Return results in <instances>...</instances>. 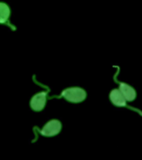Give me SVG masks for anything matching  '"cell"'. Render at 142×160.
Here are the masks:
<instances>
[{"mask_svg":"<svg viewBox=\"0 0 142 160\" xmlns=\"http://www.w3.org/2000/svg\"><path fill=\"white\" fill-rule=\"evenodd\" d=\"M10 8L4 2H0V23H4L9 18Z\"/></svg>","mask_w":142,"mask_h":160,"instance_id":"8992f818","label":"cell"},{"mask_svg":"<svg viewBox=\"0 0 142 160\" xmlns=\"http://www.w3.org/2000/svg\"><path fill=\"white\" fill-rule=\"evenodd\" d=\"M120 91L125 97L126 101L131 102L134 101L136 97V92L130 85L125 83V82H120Z\"/></svg>","mask_w":142,"mask_h":160,"instance_id":"5b68a950","label":"cell"},{"mask_svg":"<svg viewBox=\"0 0 142 160\" xmlns=\"http://www.w3.org/2000/svg\"><path fill=\"white\" fill-rule=\"evenodd\" d=\"M110 99L113 104L117 107H125L126 99L123 96L120 89H113L110 92Z\"/></svg>","mask_w":142,"mask_h":160,"instance_id":"277c9868","label":"cell"},{"mask_svg":"<svg viewBox=\"0 0 142 160\" xmlns=\"http://www.w3.org/2000/svg\"><path fill=\"white\" fill-rule=\"evenodd\" d=\"M61 96L71 102H83L86 98V92L81 88L73 87L66 88L62 92Z\"/></svg>","mask_w":142,"mask_h":160,"instance_id":"6da1fadb","label":"cell"},{"mask_svg":"<svg viewBox=\"0 0 142 160\" xmlns=\"http://www.w3.org/2000/svg\"><path fill=\"white\" fill-rule=\"evenodd\" d=\"M47 100V92H40L34 96H33L30 101V106L32 108L33 110L34 111H41L45 108V103Z\"/></svg>","mask_w":142,"mask_h":160,"instance_id":"3957f363","label":"cell"},{"mask_svg":"<svg viewBox=\"0 0 142 160\" xmlns=\"http://www.w3.org/2000/svg\"><path fill=\"white\" fill-rule=\"evenodd\" d=\"M61 128H62L61 122L57 119H52L49 121L39 132L43 136L52 137L57 135L61 131Z\"/></svg>","mask_w":142,"mask_h":160,"instance_id":"7a4b0ae2","label":"cell"}]
</instances>
